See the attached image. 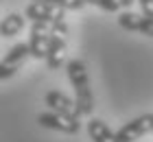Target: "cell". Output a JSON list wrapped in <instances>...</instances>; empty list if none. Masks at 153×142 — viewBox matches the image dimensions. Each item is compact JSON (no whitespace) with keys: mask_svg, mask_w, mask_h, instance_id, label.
Segmentation results:
<instances>
[{"mask_svg":"<svg viewBox=\"0 0 153 142\" xmlns=\"http://www.w3.org/2000/svg\"><path fill=\"white\" fill-rule=\"evenodd\" d=\"M151 133H153V131H151Z\"/></svg>","mask_w":153,"mask_h":142,"instance_id":"cell-16","label":"cell"},{"mask_svg":"<svg viewBox=\"0 0 153 142\" xmlns=\"http://www.w3.org/2000/svg\"><path fill=\"white\" fill-rule=\"evenodd\" d=\"M66 48H68V37L51 33L46 44V55H44V61L51 70H59L66 63Z\"/></svg>","mask_w":153,"mask_h":142,"instance_id":"cell-6","label":"cell"},{"mask_svg":"<svg viewBox=\"0 0 153 142\" xmlns=\"http://www.w3.org/2000/svg\"><path fill=\"white\" fill-rule=\"evenodd\" d=\"M26 59H29V46H26L24 42L11 46L9 53L0 59V81L11 79V77L16 74L20 68H22V63H24Z\"/></svg>","mask_w":153,"mask_h":142,"instance_id":"cell-4","label":"cell"},{"mask_svg":"<svg viewBox=\"0 0 153 142\" xmlns=\"http://www.w3.org/2000/svg\"><path fill=\"white\" fill-rule=\"evenodd\" d=\"M51 33H55L51 26L39 24V22H33L29 42H26V46H29V57H33V59H44V55H46V44H48Z\"/></svg>","mask_w":153,"mask_h":142,"instance_id":"cell-7","label":"cell"},{"mask_svg":"<svg viewBox=\"0 0 153 142\" xmlns=\"http://www.w3.org/2000/svg\"><path fill=\"white\" fill-rule=\"evenodd\" d=\"M118 4H120L123 9H129V7L134 4V0H118Z\"/></svg>","mask_w":153,"mask_h":142,"instance_id":"cell-15","label":"cell"},{"mask_svg":"<svg viewBox=\"0 0 153 142\" xmlns=\"http://www.w3.org/2000/svg\"><path fill=\"white\" fill-rule=\"evenodd\" d=\"M140 2V9H142V16L153 18V0H138Z\"/></svg>","mask_w":153,"mask_h":142,"instance_id":"cell-14","label":"cell"},{"mask_svg":"<svg viewBox=\"0 0 153 142\" xmlns=\"http://www.w3.org/2000/svg\"><path fill=\"white\" fill-rule=\"evenodd\" d=\"M66 72H68V81L74 88V105L79 109V116H90L94 109V96L88 77V66L81 59H70L66 63Z\"/></svg>","mask_w":153,"mask_h":142,"instance_id":"cell-1","label":"cell"},{"mask_svg":"<svg viewBox=\"0 0 153 142\" xmlns=\"http://www.w3.org/2000/svg\"><path fill=\"white\" fill-rule=\"evenodd\" d=\"M46 105L51 107V112H57V114H64V116H68V118L81 120L79 109H76L74 101H70L64 92H57V90L48 92V94H46Z\"/></svg>","mask_w":153,"mask_h":142,"instance_id":"cell-9","label":"cell"},{"mask_svg":"<svg viewBox=\"0 0 153 142\" xmlns=\"http://www.w3.org/2000/svg\"><path fill=\"white\" fill-rule=\"evenodd\" d=\"M118 26L125 31H136L142 35L153 37V18H147L142 13H131V11H123L118 16Z\"/></svg>","mask_w":153,"mask_h":142,"instance_id":"cell-8","label":"cell"},{"mask_svg":"<svg viewBox=\"0 0 153 142\" xmlns=\"http://www.w3.org/2000/svg\"><path fill=\"white\" fill-rule=\"evenodd\" d=\"M88 136L92 138V142H118L116 131H112L109 125L103 123L101 118H92L88 123Z\"/></svg>","mask_w":153,"mask_h":142,"instance_id":"cell-10","label":"cell"},{"mask_svg":"<svg viewBox=\"0 0 153 142\" xmlns=\"http://www.w3.org/2000/svg\"><path fill=\"white\" fill-rule=\"evenodd\" d=\"M24 24H26V20L22 13H9V16H4L0 20V35L2 37H13L24 28Z\"/></svg>","mask_w":153,"mask_h":142,"instance_id":"cell-11","label":"cell"},{"mask_svg":"<svg viewBox=\"0 0 153 142\" xmlns=\"http://www.w3.org/2000/svg\"><path fill=\"white\" fill-rule=\"evenodd\" d=\"M37 123H39V127H44V129H55V131H61V133H70V136H76V133L81 131V120L68 118V116L57 114V112L39 114Z\"/></svg>","mask_w":153,"mask_h":142,"instance_id":"cell-5","label":"cell"},{"mask_svg":"<svg viewBox=\"0 0 153 142\" xmlns=\"http://www.w3.org/2000/svg\"><path fill=\"white\" fill-rule=\"evenodd\" d=\"M151 131H153V114H142V116L125 123L116 131V140L118 142H136Z\"/></svg>","mask_w":153,"mask_h":142,"instance_id":"cell-3","label":"cell"},{"mask_svg":"<svg viewBox=\"0 0 153 142\" xmlns=\"http://www.w3.org/2000/svg\"><path fill=\"white\" fill-rule=\"evenodd\" d=\"M37 4H46V7H55V9H61V11H79L85 7L83 0H33Z\"/></svg>","mask_w":153,"mask_h":142,"instance_id":"cell-12","label":"cell"},{"mask_svg":"<svg viewBox=\"0 0 153 142\" xmlns=\"http://www.w3.org/2000/svg\"><path fill=\"white\" fill-rule=\"evenodd\" d=\"M24 13H26V18H29L31 22H39V24L51 26L57 35H64V37H68V33H70V28H68V24H66V16H64V11H61V9L31 2L29 7H26Z\"/></svg>","mask_w":153,"mask_h":142,"instance_id":"cell-2","label":"cell"},{"mask_svg":"<svg viewBox=\"0 0 153 142\" xmlns=\"http://www.w3.org/2000/svg\"><path fill=\"white\" fill-rule=\"evenodd\" d=\"M85 4H92V7H99L103 11H109V13H116L120 9V4H118V0H83Z\"/></svg>","mask_w":153,"mask_h":142,"instance_id":"cell-13","label":"cell"}]
</instances>
